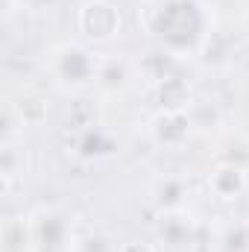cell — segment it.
Here are the masks:
<instances>
[{
  "label": "cell",
  "instance_id": "obj_12",
  "mask_svg": "<svg viewBox=\"0 0 249 252\" xmlns=\"http://www.w3.org/2000/svg\"><path fill=\"white\" fill-rule=\"evenodd\" d=\"M211 252H249V217L223 220L211 235Z\"/></svg>",
  "mask_w": 249,
  "mask_h": 252
},
{
  "label": "cell",
  "instance_id": "obj_2",
  "mask_svg": "<svg viewBox=\"0 0 249 252\" xmlns=\"http://www.w3.org/2000/svg\"><path fill=\"white\" fill-rule=\"evenodd\" d=\"M100 59H103V53H97L91 44H85L79 38H67L47 50L44 76L64 97H85V94H94Z\"/></svg>",
  "mask_w": 249,
  "mask_h": 252
},
{
  "label": "cell",
  "instance_id": "obj_3",
  "mask_svg": "<svg viewBox=\"0 0 249 252\" xmlns=\"http://www.w3.org/2000/svg\"><path fill=\"white\" fill-rule=\"evenodd\" d=\"M27 226V252H76L79 223L76 214L62 205H38L24 214Z\"/></svg>",
  "mask_w": 249,
  "mask_h": 252
},
{
  "label": "cell",
  "instance_id": "obj_10",
  "mask_svg": "<svg viewBox=\"0 0 249 252\" xmlns=\"http://www.w3.org/2000/svg\"><path fill=\"white\" fill-rule=\"evenodd\" d=\"M205 185H208V193L217 202H226V205L238 202L249 193V167L235 164V161H217L208 170Z\"/></svg>",
  "mask_w": 249,
  "mask_h": 252
},
{
  "label": "cell",
  "instance_id": "obj_15",
  "mask_svg": "<svg viewBox=\"0 0 249 252\" xmlns=\"http://www.w3.org/2000/svg\"><path fill=\"white\" fill-rule=\"evenodd\" d=\"M115 252H158V247H156V241L150 244V241H138V238H132V241L118 244Z\"/></svg>",
  "mask_w": 249,
  "mask_h": 252
},
{
  "label": "cell",
  "instance_id": "obj_14",
  "mask_svg": "<svg viewBox=\"0 0 249 252\" xmlns=\"http://www.w3.org/2000/svg\"><path fill=\"white\" fill-rule=\"evenodd\" d=\"M27 170V150L24 141H6L3 144V190L9 193L18 179H24Z\"/></svg>",
  "mask_w": 249,
  "mask_h": 252
},
{
  "label": "cell",
  "instance_id": "obj_7",
  "mask_svg": "<svg viewBox=\"0 0 249 252\" xmlns=\"http://www.w3.org/2000/svg\"><path fill=\"white\" fill-rule=\"evenodd\" d=\"M193 129L196 121L190 112H164V109H156L147 121V135L150 141L158 147V150H167V153H179L185 150L193 138Z\"/></svg>",
  "mask_w": 249,
  "mask_h": 252
},
{
  "label": "cell",
  "instance_id": "obj_4",
  "mask_svg": "<svg viewBox=\"0 0 249 252\" xmlns=\"http://www.w3.org/2000/svg\"><path fill=\"white\" fill-rule=\"evenodd\" d=\"M79 41L91 47H109L124 35V15L112 0H82L76 9Z\"/></svg>",
  "mask_w": 249,
  "mask_h": 252
},
{
  "label": "cell",
  "instance_id": "obj_8",
  "mask_svg": "<svg viewBox=\"0 0 249 252\" xmlns=\"http://www.w3.org/2000/svg\"><path fill=\"white\" fill-rule=\"evenodd\" d=\"M67 153L76 156L79 161H103L118 153V138L103 124L88 121V124H79L67 138Z\"/></svg>",
  "mask_w": 249,
  "mask_h": 252
},
{
  "label": "cell",
  "instance_id": "obj_11",
  "mask_svg": "<svg viewBox=\"0 0 249 252\" xmlns=\"http://www.w3.org/2000/svg\"><path fill=\"white\" fill-rule=\"evenodd\" d=\"M150 94H153L156 106L164 109V112H190V106H193V85L179 70L173 76L161 79L158 85H153Z\"/></svg>",
  "mask_w": 249,
  "mask_h": 252
},
{
  "label": "cell",
  "instance_id": "obj_9",
  "mask_svg": "<svg viewBox=\"0 0 249 252\" xmlns=\"http://www.w3.org/2000/svg\"><path fill=\"white\" fill-rule=\"evenodd\" d=\"M147 202L156 214L167 211H185L190 208V179L182 173H161L150 182Z\"/></svg>",
  "mask_w": 249,
  "mask_h": 252
},
{
  "label": "cell",
  "instance_id": "obj_5",
  "mask_svg": "<svg viewBox=\"0 0 249 252\" xmlns=\"http://www.w3.org/2000/svg\"><path fill=\"white\" fill-rule=\"evenodd\" d=\"M156 247L158 252H196L199 247V220L193 217V211H167V214H156Z\"/></svg>",
  "mask_w": 249,
  "mask_h": 252
},
{
  "label": "cell",
  "instance_id": "obj_16",
  "mask_svg": "<svg viewBox=\"0 0 249 252\" xmlns=\"http://www.w3.org/2000/svg\"><path fill=\"white\" fill-rule=\"evenodd\" d=\"M241 24H244V30H247V32H249V9H247V12H244V21H241Z\"/></svg>",
  "mask_w": 249,
  "mask_h": 252
},
{
  "label": "cell",
  "instance_id": "obj_1",
  "mask_svg": "<svg viewBox=\"0 0 249 252\" xmlns=\"http://www.w3.org/2000/svg\"><path fill=\"white\" fill-rule=\"evenodd\" d=\"M135 21L150 44L176 62L199 59L217 30V15L208 0H141Z\"/></svg>",
  "mask_w": 249,
  "mask_h": 252
},
{
  "label": "cell",
  "instance_id": "obj_6",
  "mask_svg": "<svg viewBox=\"0 0 249 252\" xmlns=\"http://www.w3.org/2000/svg\"><path fill=\"white\" fill-rule=\"evenodd\" d=\"M135 82H141V70H138L135 56H129V53H103L97 85H94L97 97H103V100L124 97L135 88Z\"/></svg>",
  "mask_w": 249,
  "mask_h": 252
},
{
  "label": "cell",
  "instance_id": "obj_13",
  "mask_svg": "<svg viewBox=\"0 0 249 252\" xmlns=\"http://www.w3.org/2000/svg\"><path fill=\"white\" fill-rule=\"evenodd\" d=\"M12 103V109H15V115L21 118V124L27 126H41L47 121V115H50V103L44 100V94L38 91V88H24L15 100H9Z\"/></svg>",
  "mask_w": 249,
  "mask_h": 252
}]
</instances>
